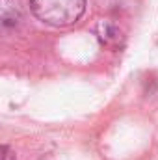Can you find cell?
Segmentation results:
<instances>
[{"label":"cell","mask_w":158,"mask_h":160,"mask_svg":"<svg viewBox=\"0 0 158 160\" xmlns=\"http://www.w3.org/2000/svg\"><path fill=\"white\" fill-rule=\"evenodd\" d=\"M30 9L41 22L65 28L80 21L86 11V0H30Z\"/></svg>","instance_id":"1"},{"label":"cell","mask_w":158,"mask_h":160,"mask_svg":"<svg viewBox=\"0 0 158 160\" xmlns=\"http://www.w3.org/2000/svg\"><path fill=\"white\" fill-rule=\"evenodd\" d=\"M97 34H99V39L102 41L104 45H110V47H117L123 36H121V30H119L116 24L108 22V21H102L97 28Z\"/></svg>","instance_id":"2"},{"label":"cell","mask_w":158,"mask_h":160,"mask_svg":"<svg viewBox=\"0 0 158 160\" xmlns=\"http://www.w3.org/2000/svg\"><path fill=\"white\" fill-rule=\"evenodd\" d=\"M0 160H17L15 151L7 145H0Z\"/></svg>","instance_id":"3"}]
</instances>
